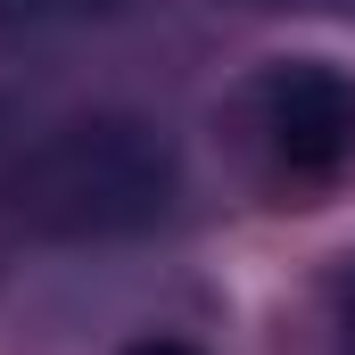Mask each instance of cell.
Returning <instances> with one entry per match:
<instances>
[{
	"label": "cell",
	"instance_id": "obj_2",
	"mask_svg": "<svg viewBox=\"0 0 355 355\" xmlns=\"http://www.w3.org/2000/svg\"><path fill=\"white\" fill-rule=\"evenodd\" d=\"M240 141L257 157V174L289 198L314 207L355 174V75L331 58H272L240 91Z\"/></svg>",
	"mask_w": 355,
	"mask_h": 355
},
{
	"label": "cell",
	"instance_id": "obj_1",
	"mask_svg": "<svg viewBox=\"0 0 355 355\" xmlns=\"http://www.w3.org/2000/svg\"><path fill=\"white\" fill-rule=\"evenodd\" d=\"M8 215L33 240L91 248V240H141L174 215L182 157L149 116H75L42 132L8 166Z\"/></svg>",
	"mask_w": 355,
	"mask_h": 355
},
{
	"label": "cell",
	"instance_id": "obj_3",
	"mask_svg": "<svg viewBox=\"0 0 355 355\" xmlns=\"http://www.w3.org/2000/svg\"><path fill=\"white\" fill-rule=\"evenodd\" d=\"M116 17V0H0V33H67Z\"/></svg>",
	"mask_w": 355,
	"mask_h": 355
},
{
	"label": "cell",
	"instance_id": "obj_4",
	"mask_svg": "<svg viewBox=\"0 0 355 355\" xmlns=\"http://www.w3.org/2000/svg\"><path fill=\"white\" fill-rule=\"evenodd\" d=\"M116 355H207V347H190L174 331H149V339H132V347H116Z\"/></svg>",
	"mask_w": 355,
	"mask_h": 355
},
{
	"label": "cell",
	"instance_id": "obj_5",
	"mask_svg": "<svg viewBox=\"0 0 355 355\" xmlns=\"http://www.w3.org/2000/svg\"><path fill=\"white\" fill-rule=\"evenodd\" d=\"M339 355H355V281H347V297H339Z\"/></svg>",
	"mask_w": 355,
	"mask_h": 355
}]
</instances>
